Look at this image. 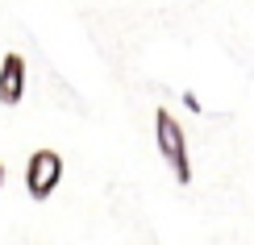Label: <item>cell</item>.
I'll return each instance as SVG.
<instances>
[{"instance_id":"cell-4","label":"cell","mask_w":254,"mask_h":245,"mask_svg":"<svg viewBox=\"0 0 254 245\" xmlns=\"http://www.w3.org/2000/svg\"><path fill=\"white\" fill-rule=\"evenodd\" d=\"M184 104H188L192 112H200V100H196V92H184Z\"/></svg>"},{"instance_id":"cell-1","label":"cell","mask_w":254,"mask_h":245,"mask_svg":"<svg viewBox=\"0 0 254 245\" xmlns=\"http://www.w3.org/2000/svg\"><path fill=\"white\" fill-rule=\"evenodd\" d=\"M154 142H158V154L167 158V166H171V175L179 183H192V158H188V137L179 129V121L167 108L154 112Z\"/></svg>"},{"instance_id":"cell-2","label":"cell","mask_w":254,"mask_h":245,"mask_svg":"<svg viewBox=\"0 0 254 245\" xmlns=\"http://www.w3.org/2000/svg\"><path fill=\"white\" fill-rule=\"evenodd\" d=\"M59 179H63V158H59L55 150H38V154H29L25 187H29V196H34V199H46L50 191L59 187Z\"/></svg>"},{"instance_id":"cell-3","label":"cell","mask_w":254,"mask_h":245,"mask_svg":"<svg viewBox=\"0 0 254 245\" xmlns=\"http://www.w3.org/2000/svg\"><path fill=\"white\" fill-rule=\"evenodd\" d=\"M21 96H25V58L4 54V62H0V104H21Z\"/></svg>"},{"instance_id":"cell-5","label":"cell","mask_w":254,"mask_h":245,"mask_svg":"<svg viewBox=\"0 0 254 245\" xmlns=\"http://www.w3.org/2000/svg\"><path fill=\"white\" fill-rule=\"evenodd\" d=\"M0 183H4V162H0Z\"/></svg>"}]
</instances>
